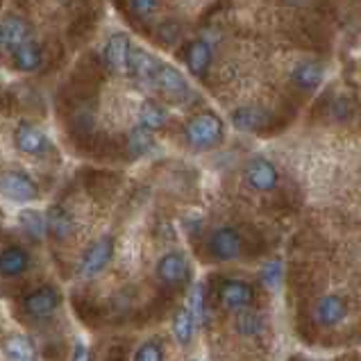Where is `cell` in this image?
<instances>
[{"mask_svg": "<svg viewBox=\"0 0 361 361\" xmlns=\"http://www.w3.org/2000/svg\"><path fill=\"white\" fill-rule=\"evenodd\" d=\"M157 277L169 286H180L189 280V262L182 252H169L157 262Z\"/></svg>", "mask_w": 361, "mask_h": 361, "instance_id": "cell-11", "label": "cell"}, {"mask_svg": "<svg viewBox=\"0 0 361 361\" xmlns=\"http://www.w3.org/2000/svg\"><path fill=\"white\" fill-rule=\"evenodd\" d=\"M12 64L20 73H32L44 64V48L37 41H23L20 46L12 48Z\"/></svg>", "mask_w": 361, "mask_h": 361, "instance_id": "cell-16", "label": "cell"}, {"mask_svg": "<svg viewBox=\"0 0 361 361\" xmlns=\"http://www.w3.org/2000/svg\"><path fill=\"white\" fill-rule=\"evenodd\" d=\"M111 257H114V239L111 236H100V239L89 247L82 257L80 275L82 277H96L109 266Z\"/></svg>", "mask_w": 361, "mask_h": 361, "instance_id": "cell-6", "label": "cell"}, {"mask_svg": "<svg viewBox=\"0 0 361 361\" xmlns=\"http://www.w3.org/2000/svg\"><path fill=\"white\" fill-rule=\"evenodd\" d=\"M159 61L152 53H148L146 48L132 46L130 48V73L132 78H137L143 85H152L154 82V73H157Z\"/></svg>", "mask_w": 361, "mask_h": 361, "instance_id": "cell-12", "label": "cell"}, {"mask_svg": "<svg viewBox=\"0 0 361 361\" xmlns=\"http://www.w3.org/2000/svg\"><path fill=\"white\" fill-rule=\"evenodd\" d=\"M154 148V132L137 126L128 134V152L132 157H146V154Z\"/></svg>", "mask_w": 361, "mask_h": 361, "instance_id": "cell-24", "label": "cell"}, {"mask_svg": "<svg viewBox=\"0 0 361 361\" xmlns=\"http://www.w3.org/2000/svg\"><path fill=\"white\" fill-rule=\"evenodd\" d=\"M152 87H157L161 94L173 102H184L191 96V87H189L187 78H184V73L178 66L166 64V61H159Z\"/></svg>", "mask_w": 361, "mask_h": 361, "instance_id": "cell-4", "label": "cell"}, {"mask_svg": "<svg viewBox=\"0 0 361 361\" xmlns=\"http://www.w3.org/2000/svg\"><path fill=\"white\" fill-rule=\"evenodd\" d=\"M207 247H209V252H212L214 259L232 262V259H236V257L241 255L243 239H241L239 230H234V228H219V230L212 232L209 241H207Z\"/></svg>", "mask_w": 361, "mask_h": 361, "instance_id": "cell-5", "label": "cell"}, {"mask_svg": "<svg viewBox=\"0 0 361 361\" xmlns=\"http://www.w3.org/2000/svg\"><path fill=\"white\" fill-rule=\"evenodd\" d=\"M232 123H234V128L241 132H257L268 123V114L262 107L243 105L232 111Z\"/></svg>", "mask_w": 361, "mask_h": 361, "instance_id": "cell-20", "label": "cell"}, {"mask_svg": "<svg viewBox=\"0 0 361 361\" xmlns=\"http://www.w3.org/2000/svg\"><path fill=\"white\" fill-rule=\"evenodd\" d=\"M14 146L25 157H44L50 148V139L37 123L18 121L14 128Z\"/></svg>", "mask_w": 361, "mask_h": 361, "instance_id": "cell-3", "label": "cell"}, {"mask_svg": "<svg viewBox=\"0 0 361 361\" xmlns=\"http://www.w3.org/2000/svg\"><path fill=\"white\" fill-rule=\"evenodd\" d=\"M169 123V111L166 107L161 105L157 100H143L139 107V126L146 128L150 132L164 130Z\"/></svg>", "mask_w": 361, "mask_h": 361, "instance_id": "cell-21", "label": "cell"}, {"mask_svg": "<svg viewBox=\"0 0 361 361\" xmlns=\"http://www.w3.org/2000/svg\"><path fill=\"white\" fill-rule=\"evenodd\" d=\"M128 5L132 9L134 16L139 18H150L159 9V0H128Z\"/></svg>", "mask_w": 361, "mask_h": 361, "instance_id": "cell-29", "label": "cell"}, {"mask_svg": "<svg viewBox=\"0 0 361 361\" xmlns=\"http://www.w3.org/2000/svg\"><path fill=\"white\" fill-rule=\"evenodd\" d=\"M18 225L30 239L41 241L48 232V225H46V216L37 212V209H23L18 214Z\"/></svg>", "mask_w": 361, "mask_h": 361, "instance_id": "cell-23", "label": "cell"}, {"mask_svg": "<svg viewBox=\"0 0 361 361\" xmlns=\"http://www.w3.org/2000/svg\"><path fill=\"white\" fill-rule=\"evenodd\" d=\"M157 39L161 41L164 46H173L175 41L180 39V27L173 23V20H169V23H161L159 30H157Z\"/></svg>", "mask_w": 361, "mask_h": 361, "instance_id": "cell-31", "label": "cell"}, {"mask_svg": "<svg viewBox=\"0 0 361 361\" xmlns=\"http://www.w3.org/2000/svg\"><path fill=\"white\" fill-rule=\"evenodd\" d=\"M225 137V126L216 114H198L184 126V139L195 150H212Z\"/></svg>", "mask_w": 361, "mask_h": 361, "instance_id": "cell-1", "label": "cell"}, {"mask_svg": "<svg viewBox=\"0 0 361 361\" xmlns=\"http://www.w3.org/2000/svg\"><path fill=\"white\" fill-rule=\"evenodd\" d=\"M262 280H264L266 286H271V288L280 286V280H282V266H280V262H271V264H268L262 271Z\"/></svg>", "mask_w": 361, "mask_h": 361, "instance_id": "cell-30", "label": "cell"}, {"mask_svg": "<svg viewBox=\"0 0 361 361\" xmlns=\"http://www.w3.org/2000/svg\"><path fill=\"white\" fill-rule=\"evenodd\" d=\"M323 80H325V71L314 59L298 61V64L291 68V82L302 91H316L323 85Z\"/></svg>", "mask_w": 361, "mask_h": 361, "instance_id": "cell-13", "label": "cell"}, {"mask_svg": "<svg viewBox=\"0 0 361 361\" xmlns=\"http://www.w3.org/2000/svg\"><path fill=\"white\" fill-rule=\"evenodd\" d=\"M134 361H164V350L157 341H148L134 353Z\"/></svg>", "mask_w": 361, "mask_h": 361, "instance_id": "cell-28", "label": "cell"}, {"mask_svg": "<svg viewBox=\"0 0 361 361\" xmlns=\"http://www.w3.org/2000/svg\"><path fill=\"white\" fill-rule=\"evenodd\" d=\"M219 295L223 307L230 309V312H241V309L250 307L255 300L252 286L243 280H225L219 288Z\"/></svg>", "mask_w": 361, "mask_h": 361, "instance_id": "cell-10", "label": "cell"}, {"mask_svg": "<svg viewBox=\"0 0 361 361\" xmlns=\"http://www.w3.org/2000/svg\"><path fill=\"white\" fill-rule=\"evenodd\" d=\"M130 48L132 41L128 35L116 32L107 39L105 44V66L116 75H128L130 73Z\"/></svg>", "mask_w": 361, "mask_h": 361, "instance_id": "cell-9", "label": "cell"}, {"mask_svg": "<svg viewBox=\"0 0 361 361\" xmlns=\"http://www.w3.org/2000/svg\"><path fill=\"white\" fill-rule=\"evenodd\" d=\"M284 3H288V5H305L307 0H284Z\"/></svg>", "mask_w": 361, "mask_h": 361, "instance_id": "cell-33", "label": "cell"}, {"mask_svg": "<svg viewBox=\"0 0 361 361\" xmlns=\"http://www.w3.org/2000/svg\"><path fill=\"white\" fill-rule=\"evenodd\" d=\"M73 361H91V355H89V350H87V345H82V343H78V345H75V353H73Z\"/></svg>", "mask_w": 361, "mask_h": 361, "instance_id": "cell-32", "label": "cell"}, {"mask_svg": "<svg viewBox=\"0 0 361 361\" xmlns=\"http://www.w3.org/2000/svg\"><path fill=\"white\" fill-rule=\"evenodd\" d=\"M245 184L255 191H273L280 182V175H277V169L273 166V161H268L266 157H252L245 164L243 171Z\"/></svg>", "mask_w": 361, "mask_h": 361, "instance_id": "cell-7", "label": "cell"}, {"mask_svg": "<svg viewBox=\"0 0 361 361\" xmlns=\"http://www.w3.org/2000/svg\"><path fill=\"white\" fill-rule=\"evenodd\" d=\"M0 195L9 202L27 204L39 198V184L25 171L0 173Z\"/></svg>", "mask_w": 361, "mask_h": 361, "instance_id": "cell-2", "label": "cell"}, {"mask_svg": "<svg viewBox=\"0 0 361 361\" xmlns=\"http://www.w3.org/2000/svg\"><path fill=\"white\" fill-rule=\"evenodd\" d=\"M30 39H32V30H30L27 20L20 16H7L5 20H0V48L12 50Z\"/></svg>", "mask_w": 361, "mask_h": 361, "instance_id": "cell-15", "label": "cell"}, {"mask_svg": "<svg viewBox=\"0 0 361 361\" xmlns=\"http://www.w3.org/2000/svg\"><path fill=\"white\" fill-rule=\"evenodd\" d=\"M193 318L191 314L187 312V309H180L178 316H175V321H173V334L175 338H178V343L182 345H189L191 341V336H193Z\"/></svg>", "mask_w": 361, "mask_h": 361, "instance_id": "cell-26", "label": "cell"}, {"mask_svg": "<svg viewBox=\"0 0 361 361\" xmlns=\"http://www.w3.org/2000/svg\"><path fill=\"white\" fill-rule=\"evenodd\" d=\"M30 257L20 245H7L0 250V275L3 277H18L27 271Z\"/></svg>", "mask_w": 361, "mask_h": 361, "instance_id": "cell-19", "label": "cell"}, {"mask_svg": "<svg viewBox=\"0 0 361 361\" xmlns=\"http://www.w3.org/2000/svg\"><path fill=\"white\" fill-rule=\"evenodd\" d=\"M348 316V305L341 295H323L316 305V321L323 327H334Z\"/></svg>", "mask_w": 361, "mask_h": 361, "instance_id": "cell-14", "label": "cell"}, {"mask_svg": "<svg viewBox=\"0 0 361 361\" xmlns=\"http://www.w3.org/2000/svg\"><path fill=\"white\" fill-rule=\"evenodd\" d=\"M46 225H48V232L55 236L59 241H66L68 236L75 234V219L66 207L61 204H53L46 214Z\"/></svg>", "mask_w": 361, "mask_h": 361, "instance_id": "cell-17", "label": "cell"}, {"mask_svg": "<svg viewBox=\"0 0 361 361\" xmlns=\"http://www.w3.org/2000/svg\"><path fill=\"white\" fill-rule=\"evenodd\" d=\"M187 312L193 318V325H202L204 318H207V309H204V293H202L200 284L193 288V293L189 298V309H187Z\"/></svg>", "mask_w": 361, "mask_h": 361, "instance_id": "cell-27", "label": "cell"}, {"mask_svg": "<svg viewBox=\"0 0 361 361\" xmlns=\"http://www.w3.org/2000/svg\"><path fill=\"white\" fill-rule=\"evenodd\" d=\"M5 355L9 361H37L35 343L23 334H14L5 341Z\"/></svg>", "mask_w": 361, "mask_h": 361, "instance_id": "cell-22", "label": "cell"}, {"mask_svg": "<svg viewBox=\"0 0 361 361\" xmlns=\"http://www.w3.org/2000/svg\"><path fill=\"white\" fill-rule=\"evenodd\" d=\"M61 298H59V291L55 286H41V288H35L32 293H27L23 298V302H20V309L32 316V318H48L55 314V309L59 307Z\"/></svg>", "mask_w": 361, "mask_h": 361, "instance_id": "cell-8", "label": "cell"}, {"mask_svg": "<svg viewBox=\"0 0 361 361\" xmlns=\"http://www.w3.org/2000/svg\"><path fill=\"white\" fill-rule=\"evenodd\" d=\"M184 61H187L189 71L195 78H202L209 71L212 64V46L204 39H195L187 46V53H184Z\"/></svg>", "mask_w": 361, "mask_h": 361, "instance_id": "cell-18", "label": "cell"}, {"mask_svg": "<svg viewBox=\"0 0 361 361\" xmlns=\"http://www.w3.org/2000/svg\"><path fill=\"white\" fill-rule=\"evenodd\" d=\"M234 325H236V332L243 334V336H259L264 332V327H266L264 318L257 312H252V309H247V307L239 312Z\"/></svg>", "mask_w": 361, "mask_h": 361, "instance_id": "cell-25", "label": "cell"}]
</instances>
